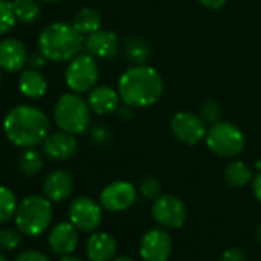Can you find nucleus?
Listing matches in <instances>:
<instances>
[{
  "instance_id": "473e14b6",
  "label": "nucleus",
  "mask_w": 261,
  "mask_h": 261,
  "mask_svg": "<svg viewBox=\"0 0 261 261\" xmlns=\"http://www.w3.org/2000/svg\"><path fill=\"white\" fill-rule=\"evenodd\" d=\"M46 62H48V59L42 53H36L31 57H28L27 65H30V68H33V69H42L46 65Z\"/></svg>"
},
{
  "instance_id": "0eeeda50",
  "label": "nucleus",
  "mask_w": 261,
  "mask_h": 261,
  "mask_svg": "<svg viewBox=\"0 0 261 261\" xmlns=\"http://www.w3.org/2000/svg\"><path fill=\"white\" fill-rule=\"evenodd\" d=\"M65 80L72 92H89L95 88L98 80V66L95 59L91 54H79L74 57L66 68Z\"/></svg>"
},
{
  "instance_id": "f3484780",
  "label": "nucleus",
  "mask_w": 261,
  "mask_h": 261,
  "mask_svg": "<svg viewBox=\"0 0 261 261\" xmlns=\"http://www.w3.org/2000/svg\"><path fill=\"white\" fill-rule=\"evenodd\" d=\"M49 247L53 252L59 255H69L75 250L77 243H79V235L75 230V226L69 223H60L57 224L48 237Z\"/></svg>"
},
{
  "instance_id": "ea45409f",
  "label": "nucleus",
  "mask_w": 261,
  "mask_h": 261,
  "mask_svg": "<svg viewBox=\"0 0 261 261\" xmlns=\"http://www.w3.org/2000/svg\"><path fill=\"white\" fill-rule=\"evenodd\" d=\"M0 261H8V259H7V258H5V256L2 255V253H0Z\"/></svg>"
},
{
  "instance_id": "c85d7f7f",
  "label": "nucleus",
  "mask_w": 261,
  "mask_h": 261,
  "mask_svg": "<svg viewBox=\"0 0 261 261\" xmlns=\"http://www.w3.org/2000/svg\"><path fill=\"white\" fill-rule=\"evenodd\" d=\"M140 192L143 197L149 198V200H157L162 195V185L157 178L154 177H145L140 181Z\"/></svg>"
},
{
  "instance_id": "393cba45",
  "label": "nucleus",
  "mask_w": 261,
  "mask_h": 261,
  "mask_svg": "<svg viewBox=\"0 0 261 261\" xmlns=\"http://www.w3.org/2000/svg\"><path fill=\"white\" fill-rule=\"evenodd\" d=\"M124 54H126V59L134 65H145L148 59L151 57L149 46L142 39H137V37H130L126 42Z\"/></svg>"
},
{
  "instance_id": "2f4dec72",
  "label": "nucleus",
  "mask_w": 261,
  "mask_h": 261,
  "mask_svg": "<svg viewBox=\"0 0 261 261\" xmlns=\"http://www.w3.org/2000/svg\"><path fill=\"white\" fill-rule=\"evenodd\" d=\"M14 261H49V258L39 250H27L19 256H16Z\"/></svg>"
},
{
  "instance_id": "cd10ccee",
  "label": "nucleus",
  "mask_w": 261,
  "mask_h": 261,
  "mask_svg": "<svg viewBox=\"0 0 261 261\" xmlns=\"http://www.w3.org/2000/svg\"><path fill=\"white\" fill-rule=\"evenodd\" d=\"M22 232L14 227H7L0 230V249L2 250H14L22 241Z\"/></svg>"
},
{
  "instance_id": "c756f323",
  "label": "nucleus",
  "mask_w": 261,
  "mask_h": 261,
  "mask_svg": "<svg viewBox=\"0 0 261 261\" xmlns=\"http://www.w3.org/2000/svg\"><path fill=\"white\" fill-rule=\"evenodd\" d=\"M220 115H221V109H220V105L215 103L214 100H207L201 105V109H200V117L206 121V123H211V124H215L220 121Z\"/></svg>"
},
{
  "instance_id": "9d476101",
  "label": "nucleus",
  "mask_w": 261,
  "mask_h": 261,
  "mask_svg": "<svg viewBox=\"0 0 261 261\" xmlns=\"http://www.w3.org/2000/svg\"><path fill=\"white\" fill-rule=\"evenodd\" d=\"M69 221L82 232H94L101 223V207L92 198L79 197L68 209Z\"/></svg>"
},
{
  "instance_id": "4c0bfd02",
  "label": "nucleus",
  "mask_w": 261,
  "mask_h": 261,
  "mask_svg": "<svg viewBox=\"0 0 261 261\" xmlns=\"http://www.w3.org/2000/svg\"><path fill=\"white\" fill-rule=\"evenodd\" d=\"M256 238H258V241H261V224L256 229Z\"/></svg>"
},
{
  "instance_id": "5701e85b",
  "label": "nucleus",
  "mask_w": 261,
  "mask_h": 261,
  "mask_svg": "<svg viewBox=\"0 0 261 261\" xmlns=\"http://www.w3.org/2000/svg\"><path fill=\"white\" fill-rule=\"evenodd\" d=\"M252 178V171L244 162H232L224 169V181L232 188H243Z\"/></svg>"
},
{
  "instance_id": "a19ab883",
  "label": "nucleus",
  "mask_w": 261,
  "mask_h": 261,
  "mask_svg": "<svg viewBox=\"0 0 261 261\" xmlns=\"http://www.w3.org/2000/svg\"><path fill=\"white\" fill-rule=\"evenodd\" d=\"M0 83H2V74H0Z\"/></svg>"
},
{
  "instance_id": "1a4fd4ad",
  "label": "nucleus",
  "mask_w": 261,
  "mask_h": 261,
  "mask_svg": "<svg viewBox=\"0 0 261 261\" xmlns=\"http://www.w3.org/2000/svg\"><path fill=\"white\" fill-rule=\"evenodd\" d=\"M186 206L174 195H160L152 206L154 220L166 229H178L186 221Z\"/></svg>"
},
{
  "instance_id": "f704fd0d",
  "label": "nucleus",
  "mask_w": 261,
  "mask_h": 261,
  "mask_svg": "<svg viewBox=\"0 0 261 261\" xmlns=\"http://www.w3.org/2000/svg\"><path fill=\"white\" fill-rule=\"evenodd\" d=\"M253 194H255L256 200L261 203V172L253 180Z\"/></svg>"
},
{
  "instance_id": "ddd939ff",
  "label": "nucleus",
  "mask_w": 261,
  "mask_h": 261,
  "mask_svg": "<svg viewBox=\"0 0 261 261\" xmlns=\"http://www.w3.org/2000/svg\"><path fill=\"white\" fill-rule=\"evenodd\" d=\"M79 142L74 134L65 133H54L49 134L43 142V152L48 159L54 162H66L77 154Z\"/></svg>"
},
{
  "instance_id": "4468645a",
  "label": "nucleus",
  "mask_w": 261,
  "mask_h": 261,
  "mask_svg": "<svg viewBox=\"0 0 261 261\" xmlns=\"http://www.w3.org/2000/svg\"><path fill=\"white\" fill-rule=\"evenodd\" d=\"M27 63L28 53L20 40L14 37H5L0 40V69L7 72H19Z\"/></svg>"
},
{
  "instance_id": "20e7f679",
  "label": "nucleus",
  "mask_w": 261,
  "mask_h": 261,
  "mask_svg": "<svg viewBox=\"0 0 261 261\" xmlns=\"http://www.w3.org/2000/svg\"><path fill=\"white\" fill-rule=\"evenodd\" d=\"M54 121L60 130L80 136L89 126L91 108L77 92H66L54 106Z\"/></svg>"
},
{
  "instance_id": "e433bc0d",
  "label": "nucleus",
  "mask_w": 261,
  "mask_h": 261,
  "mask_svg": "<svg viewBox=\"0 0 261 261\" xmlns=\"http://www.w3.org/2000/svg\"><path fill=\"white\" fill-rule=\"evenodd\" d=\"M112 261H134V259H130L129 256H118V258H115Z\"/></svg>"
},
{
  "instance_id": "bb28decb",
  "label": "nucleus",
  "mask_w": 261,
  "mask_h": 261,
  "mask_svg": "<svg viewBox=\"0 0 261 261\" xmlns=\"http://www.w3.org/2000/svg\"><path fill=\"white\" fill-rule=\"evenodd\" d=\"M16 23H17V19L13 10V4L0 0V36L11 31Z\"/></svg>"
},
{
  "instance_id": "f8f14e48",
  "label": "nucleus",
  "mask_w": 261,
  "mask_h": 261,
  "mask_svg": "<svg viewBox=\"0 0 261 261\" xmlns=\"http://www.w3.org/2000/svg\"><path fill=\"white\" fill-rule=\"evenodd\" d=\"M172 253V238L165 229H151L140 241V255L145 261H168Z\"/></svg>"
},
{
  "instance_id": "412c9836",
  "label": "nucleus",
  "mask_w": 261,
  "mask_h": 261,
  "mask_svg": "<svg viewBox=\"0 0 261 261\" xmlns=\"http://www.w3.org/2000/svg\"><path fill=\"white\" fill-rule=\"evenodd\" d=\"M72 25L82 36H89L95 31L100 30L101 27V16L97 10L94 8H83L80 10L75 17Z\"/></svg>"
},
{
  "instance_id": "9b49d317",
  "label": "nucleus",
  "mask_w": 261,
  "mask_h": 261,
  "mask_svg": "<svg viewBox=\"0 0 261 261\" xmlns=\"http://www.w3.org/2000/svg\"><path fill=\"white\" fill-rule=\"evenodd\" d=\"M137 198L136 186L129 181L118 180L108 185L100 194V203L111 212H121L134 204Z\"/></svg>"
},
{
  "instance_id": "c9c22d12",
  "label": "nucleus",
  "mask_w": 261,
  "mask_h": 261,
  "mask_svg": "<svg viewBox=\"0 0 261 261\" xmlns=\"http://www.w3.org/2000/svg\"><path fill=\"white\" fill-rule=\"evenodd\" d=\"M60 261H83L79 256H72V255H63V258Z\"/></svg>"
},
{
  "instance_id": "7c9ffc66",
  "label": "nucleus",
  "mask_w": 261,
  "mask_h": 261,
  "mask_svg": "<svg viewBox=\"0 0 261 261\" xmlns=\"http://www.w3.org/2000/svg\"><path fill=\"white\" fill-rule=\"evenodd\" d=\"M221 261H246L244 250L240 247H229L223 252Z\"/></svg>"
},
{
  "instance_id": "58836bf2",
  "label": "nucleus",
  "mask_w": 261,
  "mask_h": 261,
  "mask_svg": "<svg viewBox=\"0 0 261 261\" xmlns=\"http://www.w3.org/2000/svg\"><path fill=\"white\" fill-rule=\"evenodd\" d=\"M39 2H45V4H56L59 0H39Z\"/></svg>"
},
{
  "instance_id": "2eb2a0df",
  "label": "nucleus",
  "mask_w": 261,
  "mask_h": 261,
  "mask_svg": "<svg viewBox=\"0 0 261 261\" xmlns=\"http://www.w3.org/2000/svg\"><path fill=\"white\" fill-rule=\"evenodd\" d=\"M85 48L94 59L109 60L118 53V39L114 33L98 30L85 39Z\"/></svg>"
},
{
  "instance_id": "f257e3e1",
  "label": "nucleus",
  "mask_w": 261,
  "mask_h": 261,
  "mask_svg": "<svg viewBox=\"0 0 261 261\" xmlns=\"http://www.w3.org/2000/svg\"><path fill=\"white\" fill-rule=\"evenodd\" d=\"M4 133L14 146L36 148L49 136V118L33 105H19L7 114Z\"/></svg>"
},
{
  "instance_id": "f03ea898",
  "label": "nucleus",
  "mask_w": 261,
  "mask_h": 261,
  "mask_svg": "<svg viewBox=\"0 0 261 261\" xmlns=\"http://www.w3.org/2000/svg\"><path fill=\"white\" fill-rule=\"evenodd\" d=\"M117 91L124 105L130 108H148L160 100L163 79L151 66L134 65L121 74Z\"/></svg>"
},
{
  "instance_id": "4be33fe9",
  "label": "nucleus",
  "mask_w": 261,
  "mask_h": 261,
  "mask_svg": "<svg viewBox=\"0 0 261 261\" xmlns=\"http://www.w3.org/2000/svg\"><path fill=\"white\" fill-rule=\"evenodd\" d=\"M13 10L17 22L30 25L39 20L42 14V8L39 0H13Z\"/></svg>"
},
{
  "instance_id": "39448f33",
  "label": "nucleus",
  "mask_w": 261,
  "mask_h": 261,
  "mask_svg": "<svg viewBox=\"0 0 261 261\" xmlns=\"http://www.w3.org/2000/svg\"><path fill=\"white\" fill-rule=\"evenodd\" d=\"M53 220L51 200L42 195H30L20 201L16 211V226L28 237L43 233Z\"/></svg>"
},
{
  "instance_id": "b1692460",
  "label": "nucleus",
  "mask_w": 261,
  "mask_h": 261,
  "mask_svg": "<svg viewBox=\"0 0 261 261\" xmlns=\"http://www.w3.org/2000/svg\"><path fill=\"white\" fill-rule=\"evenodd\" d=\"M19 169L31 177V175H37L39 172H42L43 169V165H45V160H43V155L34 149V148H27L20 155H19Z\"/></svg>"
},
{
  "instance_id": "6e6552de",
  "label": "nucleus",
  "mask_w": 261,
  "mask_h": 261,
  "mask_svg": "<svg viewBox=\"0 0 261 261\" xmlns=\"http://www.w3.org/2000/svg\"><path fill=\"white\" fill-rule=\"evenodd\" d=\"M171 130L174 137L189 146L198 145L206 139V121L195 112L180 111L171 118Z\"/></svg>"
},
{
  "instance_id": "72a5a7b5",
  "label": "nucleus",
  "mask_w": 261,
  "mask_h": 261,
  "mask_svg": "<svg viewBox=\"0 0 261 261\" xmlns=\"http://www.w3.org/2000/svg\"><path fill=\"white\" fill-rule=\"evenodd\" d=\"M198 2L204 7V8H209V10H220L227 0H198Z\"/></svg>"
},
{
  "instance_id": "a211bd4d",
  "label": "nucleus",
  "mask_w": 261,
  "mask_h": 261,
  "mask_svg": "<svg viewBox=\"0 0 261 261\" xmlns=\"http://www.w3.org/2000/svg\"><path fill=\"white\" fill-rule=\"evenodd\" d=\"M74 191V181L69 172L54 171L43 181V194L51 201H63Z\"/></svg>"
},
{
  "instance_id": "7ed1b4c3",
  "label": "nucleus",
  "mask_w": 261,
  "mask_h": 261,
  "mask_svg": "<svg viewBox=\"0 0 261 261\" xmlns=\"http://www.w3.org/2000/svg\"><path fill=\"white\" fill-rule=\"evenodd\" d=\"M85 48L83 36L72 23L56 22L48 25L39 36V51L51 62H71Z\"/></svg>"
},
{
  "instance_id": "a878e982",
  "label": "nucleus",
  "mask_w": 261,
  "mask_h": 261,
  "mask_svg": "<svg viewBox=\"0 0 261 261\" xmlns=\"http://www.w3.org/2000/svg\"><path fill=\"white\" fill-rule=\"evenodd\" d=\"M17 206L19 203L16 194L10 188L0 186V224L16 217Z\"/></svg>"
},
{
  "instance_id": "aec40b11",
  "label": "nucleus",
  "mask_w": 261,
  "mask_h": 261,
  "mask_svg": "<svg viewBox=\"0 0 261 261\" xmlns=\"http://www.w3.org/2000/svg\"><path fill=\"white\" fill-rule=\"evenodd\" d=\"M19 89L28 98H40L46 94L48 82L39 69H25L19 77Z\"/></svg>"
},
{
  "instance_id": "6ab92c4d",
  "label": "nucleus",
  "mask_w": 261,
  "mask_h": 261,
  "mask_svg": "<svg viewBox=\"0 0 261 261\" xmlns=\"http://www.w3.org/2000/svg\"><path fill=\"white\" fill-rule=\"evenodd\" d=\"M117 253V241L106 232H97L86 241V255L91 261H111Z\"/></svg>"
},
{
  "instance_id": "423d86ee",
  "label": "nucleus",
  "mask_w": 261,
  "mask_h": 261,
  "mask_svg": "<svg viewBox=\"0 0 261 261\" xmlns=\"http://www.w3.org/2000/svg\"><path fill=\"white\" fill-rule=\"evenodd\" d=\"M207 148L218 157L235 159L244 149L246 140L243 130L229 121H218L207 129L206 134Z\"/></svg>"
},
{
  "instance_id": "dca6fc26",
  "label": "nucleus",
  "mask_w": 261,
  "mask_h": 261,
  "mask_svg": "<svg viewBox=\"0 0 261 261\" xmlns=\"http://www.w3.org/2000/svg\"><path fill=\"white\" fill-rule=\"evenodd\" d=\"M118 91L112 89L111 86H95L89 91L88 105L92 112L97 115H109L117 111L120 103Z\"/></svg>"
}]
</instances>
